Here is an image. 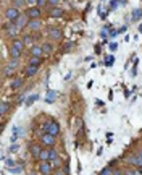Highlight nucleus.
I'll use <instances>...</instances> for the list:
<instances>
[{"instance_id":"f3484780","label":"nucleus","mask_w":142,"mask_h":175,"mask_svg":"<svg viewBox=\"0 0 142 175\" xmlns=\"http://www.w3.org/2000/svg\"><path fill=\"white\" fill-rule=\"evenodd\" d=\"M41 62H42V58H41V57H31L29 65H36V67H39V65H41Z\"/></svg>"},{"instance_id":"39448f33","label":"nucleus","mask_w":142,"mask_h":175,"mask_svg":"<svg viewBox=\"0 0 142 175\" xmlns=\"http://www.w3.org/2000/svg\"><path fill=\"white\" fill-rule=\"evenodd\" d=\"M41 141H42V144H45V146H52L55 144V136L53 135H49V133H44L42 135V138H41Z\"/></svg>"},{"instance_id":"2eb2a0df","label":"nucleus","mask_w":142,"mask_h":175,"mask_svg":"<svg viewBox=\"0 0 142 175\" xmlns=\"http://www.w3.org/2000/svg\"><path fill=\"white\" fill-rule=\"evenodd\" d=\"M41 153H42V149L41 148H39V146H31V154H33V157H36V159H37V157H41Z\"/></svg>"},{"instance_id":"6e6552de","label":"nucleus","mask_w":142,"mask_h":175,"mask_svg":"<svg viewBox=\"0 0 142 175\" xmlns=\"http://www.w3.org/2000/svg\"><path fill=\"white\" fill-rule=\"evenodd\" d=\"M49 15H50V18H61L63 16V10L58 8V7H55V8H52L49 11Z\"/></svg>"},{"instance_id":"c9c22d12","label":"nucleus","mask_w":142,"mask_h":175,"mask_svg":"<svg viewBox=\"0 0 142 175\" xmlns=\"http://www.w3.org/2000/svg\"><path fill=\"white\" fill-rule=\"evenodd\" d=\"M24 2H26V0H15V5L21 7V5H24Z\"/></svg>"},{"instance_id":"1a4fd4ad","label":"nucleus","mask_w":142,"mask_h":175,"mask_svg":"<svg viewBox=\"0 0 142 175\" xmlns=\"http://www.w3.org/2000/svg\"><path fill=\"white\" fill-rule=\"evenodd\" d=\"M49 36L52 39H60L61 37V29H58V28H52V29H49Z\"/></svg>"},{"instance_id":"9d476101","label":"nucleus","mask_w":142,"mask_h":175,"mask_svg":"<svg viewBox=\"0 0 142 175\" xmlns=\"http://www.w3.org/2000/svg\"><path fill=\"white\" fill-rule=\"evenodd\" d=\"M11 47H15L16 50L23 52V49H24V42L19 41V39H13V42H11Z\"/></svg>"},{"instance_id":"9b49d317","label":"nucleus","mask_w":142,"mask_h":175,"mask_svg":"<svg viewBox=\"0 0 142 175\" xmlns=\"http://www.w3.org/2000/svg\"><path fill=\"white\" fill-rule=\"evenodd\" d=\"M55 99H57V93H55V91H47L45 102H49V104H52V102H55Z\"/></svg>"},{"instance_id":"a19ab883","label":"nucleus","mask_w":142,"mask_h":175,"mask_svg":"<svg viewBox=\"0 0 142 175\" xmlns=\"http://www.w3.org/2000/svg\"><path fill=\"white\" fill-rule=\"evenodd\" d=\"M44 2H45V0H37V7H39V5H42Z\"/></svg>"},{"instance_id":"c756f323","label":"nucleus","mask_w":142,"mask_h":175,"mask_svg":"<svg viewBox=\"0 0 142 175\" xmlns=\"http://www.w3.org/2000/svg\"><path fill=\"white\" fill-rule=\"evenodd\" d=\"M7 167H8V169H13V167H15V161H13V159H7Z\"/></svg>"},{"instance_id":"ea45409f","label":"nucleus","mask_w":142,"mask_h":175,"mask_svg":"<svg viewBox=\"0 0 142 175\" xmlns=\"http://www.w3.org/2000/svg\"><path fill=\"white\" fill-rule=\"evenodd\" d=\"M113 175H124V174L121 172V170H115V172H113Z\"/></svg>"},{"instance_id":"393cba45","label":"nucleus","mask_w":142,"mask_h":175,"mask_svg":"<svg viewBox=\"0 0 142 175\" xmlns=\"http://www.w3.org/2000/svg\"><path fill=\"white\" fill-rule=\"evenodd\" d=\"M7 110H8V104L3 101L2 104H0V114H2V115H3V114H7Z\"/></svg>"},{"instance_id":"dca6fc26","label":"nucleus","mask_w":142,"mask_h":175,"mask_svg":"<svg viewBox=\"0 0 142 175\" xmlns=\"http://www.w3.org/2000/svg\"><path fill=\"white\" fill-rule=\"evenodd\" d=\"M41 161H50V148L49 149H42V153H41Z\"/></svg>"},{"instance_id":"f8f14e48","label":"nucleus","mask_w":142,"mask_h":175,"mask_svg":"<svg viewBox=\"0 0 142 175\" xmlns=\"http://www.w3.org/2000/svg\"><path fill=\"white\" fill-rule=\"evenodd\" d=\"M15 25H16V26L19 28V29H21V28L26 25V16H24V15H19V16H18L16 19H15Z\"/></svg>"},{"instance_id":"e433bc0d","label":"nucleus","mask_w":142,"mask_h":175,"mask_svg":"<svg viewBox=\"0 0 142 175\" xmlns=\"http://www.w3.org/2000/svg\"><path fill=\"white\" fill-rule=\"evenodd\" d=\"M10 170L13 174H19V172H21V167H13V169H10Z\"/></svg>"},{"instance_id":"aec40b11","label":"nucleus","mask_w":142,"mask_h":175,"mask_svg":"<svg viewBox=\"0 0 142 175\" xmlns=\"http://www.w3.org/2000/svg\"><path fill=\"white\" fill-rule=\"evenodd\" d=\"M13 68H10V67L8 65H5V67H3V76H11V75H13Z\"/></svg>"},{"instance_id":"58836bf2","label":"nucleus","mask_w":142,"mask_h":175,"mask_svg":"<svg viewBox=\"0 0 142 175\" xmlns=\"http://www.w3.org/2000/svg\"><path fill=\"white\" fill-rule=\"evenodd\" d=\"M27 3H29V5H34V3H37V0H26Z\"/></svg>"},{"instance_id":"f03ea898","label":"nucleus","mask_w":142,"mask_h":175,"mask_svg":"<svg viewBox=\"0 0 142 175\" xmlns=\"http://www.w3.org/2000/svg\"><path fill=\"white\" fill-rule=\"evenodd\" d=\"M53 170V165L50 161H42L41 165H39V172H41L42 175H50Z\"/></svg>"},{"instance_id":"a211bd4d","label":"nucleus","mask_w":142,"mask_h":175,"mask_svg":"<svg viewBox=\"0 0 142 175\" xmlns=\"http://www.w3.org/2000/svg\"><path fill=\"white\" fill-rule=\"evenodd\" d=\"M81 128H82V118L78 117L76 118V123H74V131H78V133H79Z\"/></svg>"},{"instance_id":"cd10ccee","label":"nucleus","mask_w":142,"mask_h":175,"mask_svg":"<svg viewBox=\"0 0 142 175\" xmlns=\"http://www.w3.org/2000/svg\"><path fill=\"white\" fill-rule=\"evenodd\" d=\"M136 159H137V167H139V165H142V149H141L139 153L136 154Z\"/></svg>"},{"instance_id":"473e14b6","label":"nucleus","mask_w":142,"mask_h":175,"mask_svg":"<svg viewBox=\"0 0 142 175\" xmlns=\"http://www.w3.org/2000/svg\"><path fill=\"white\" fill-rule=\"evenodd\" d=\"M23 42H24V46H29V44L33 42V39H31L29 36H24V39H23Z\"/></svg>"},{"instance_id":"6ab92c4d","label":"nucleus","mask_w":142,"mask_h":175,"mask_svg":"<svg viewBox=\"0 0 142 175\" xmlns=\"http://www.w3.org/2000/svg\"><path fill=\"white\" fill-rule=\"evenodd\" d=\"M10 55H11V58H19L21 52H19V50H16L15 47H10Z\"/></svg>"},{"instance_id":"7ed1b4c3","label":"nucleus","mask_w":142,"mask_h":175,"mask_svg":"<svg viewBox=\"0 0 142 175\" xmlns=\"http://www.w3.org/2000/svg\"><path fill=\"white\" fill-rule=\"evenodd\" d=\"M5 16H7V19H8V21H15V19L19 16L18 7H10V8L5 11Z\"/></svg>"},{"instance_id":"412c9836","label":"nucleus","mask_w":142,"mask_h":175,"mask_svg":"<svg viewBox=\"0 0 142 175\" xmlns=\"http://www.w3.org/2000/svg\"><path fill=\"white\" fill-rule=\"evenodd\" d=\"M19 86H21V79H19V78L13 79V81H11V85H10V88H11V89H18Z\"/></svg>"},{"instance_id":"7c9ffc66","label":"nucleus","mask_w":142,"mask_h":175,"mask_svg":"<svg viewBox=\"0 0 142 175\" xmlns=\"http://www.w3.org/2000/svg\"><path fill=\"white\" fill-rule=\"evenodd\" d=\"M139 16H141V10L136 8L134 10V13H132V19H139Z\"/></svg>"},{"instance_id":"5701e85b","label":"nucleus","mask_w":142,"mask_h":175,"mask_svg":"<svg viewBox=\"0 0 142 175\" xmlns=\"http://www.w3.org/2000/svg\"><path fill=\"white\" fill-rule=\"evenodd\" d=\"M52 49H53V47H52V44H49V42L42 46V50H44V54H50V52H52Z\"/></svg>"},{"instance_id":"0eeeda50","label":"nucleus","mask_w":142,"mask_h":175,"mask_svg":"<svg viewBox=\"0 0 142 175\" xmlns=\"http://www.w3.org/2000/svg\"><path fill=\"white\" fill-rule=\"evenodd\" d=\"M42 54H44L42 46H33L31 47V57H41Z\"/></svg>"},{"instance_id":"4be33fe9","label":"nucleus","mask_w":142,"mask_h":175,"mask_svg":"<svg viewBox=\"0 0 142 175\" xmlns=\"http://www.w3.org/2000/svg\"><path fill=\"white\" fill-rule=\"evenodd\" d=\"M18 133H19L18 126H15V128H13V135H11V138H10V141H11V143H16V140H18Z\"/></svg>"},{"instance_id":"20e7f679","label":"nucleus","mask_w":142,"mask_h":175,"mask_svg":"<svg viewBox=\"0 0 142 175\" xmlns=\"http://www.w3.org/2000/svg\"><path fill=\"white\" fill-rule=\"evenodd\" d=\"M5 29H7V33H8L11 37H16L18 33H19V28L15 25V21H10V23H7L5 25Z\"/></svg>"},{"instance_id":"ddd939ff","label":"nucleus","mask_w":142,"mask_h":175,"mask_svg":"<svg viewBox=\"0 0 142 175\" xmlns=\"http://www.w3.org/2000/svg\"><path fill=\"white\" fill-rule=\"evenodd\" d=\"M27 26H29V29L36 31V29H39V28H41V21H39V18L37 19H31V21L27 23Z\"/></svg>"},{"instance_id":"f257e3e1","label":"nucleus","mask_w":142,"mask_h":175,"mask_svg":"<svg viewBox=\"0 0 142 175\" xmlns=\"http://www.w3.org/2000/svg\"><path fill=\"white\" fill-rule=\"evenodd\" d=\"M44 131L45 133H49V135H53V136H57L58 133H60V126H58V123L57 122H47L44 123Z\"/></svg>"},{"instance_id":"72a5a7b5","label":"nucleus","mask_w":142,"mask_h":175,"mask_svg":"<svg viewBox=\"0 0 142 175\" xmlns=\"http://www.w3.org/2000/svg\"><path fill=\"white\" fill-rule=\"evenodd\" d=\"M18 149H19V146H18V144H15V143L10 146V153H16Z\"/></svg>"},{"instance_id":"bb28decb","label":"nucleus","mask_w":142,"mask_h":175,"mask_svg":"<svg viewBox=\"0 0 142 175\" xmlns=\"http://www.w3.org/2000/svg\"><path fill=\"white\" fill-rule=\"evenodd\" d=\"M100 175H113V170L110 169V167H105V169L100 172Z\"/></svg>"},{"instance_id":"b1692460","label":"nucleus","mask_w":142,"mask_h":175,"mask_svg":"<svg viewBox=\"0 0 142 175\" xmlns=\"http://www.w3.org/2000/svg\"><path fill=\"white\" fill-rule=\"evenodd\" d=\"M37 99H39L37 94H33V96H29V97H27V101H26V105H31L34 101H37Z\"/></svg>"},{"instance_id":"4468645a","label":"nucleus","mask_w":142,"mask_h":175,"mask_svg":"<svg viewBox=\"0 0 142 175\" xmlns=\"http://www.w3.org/2000/svg\"><path fill=\"white\" fill-rule=\"evenodd\" d=\"M37 70H39V67H36V65H27V68H26V76H33V75L37 73Z\"/></svg>"},{"instance_id":"4c0bfd02","label":"nucleus","mask_w":142,"mask_h":175,"mask_svg":"<svg viewBox=\"0 0 142 175\" xmlns=\"http://www.w3.org/2000/svg\"><path fill=\"white\" fill-rule=\"evenodd\" d=\"M58 2H60V0H47V3H49V5H57Z\"/></svg>"},{"instance_id":"a878e982","label":"nucleus","mask_w":142,"mask_h":175,"mask_svg":"<svg viewBox=\"0 0 142 175\" xmlns=\"http://www.w3.org/2000/svg\"><path fill=\"white\" fill-rule=\"evenodd\" d=\"M7 65H8L10 67V68H16V67H18V58H11V60L8 62V63H7Z\"/></svg>"},{"instance_id":"f704fd0d","label":"nucleus","mask_w":142,"mask_h":175,"mask_svg":"<svg viewBox=\"0 0 142 175\" xmlns=\"http://www.w3.org/2000/svg\"><path fill=\"white\" fill-rule=\"evenodd\" d=\"M66 174H68V170H66V169H65V172H63V170L60 169V170H57V172H55L53 175H66Z\"/></svg>"},{"instance_id":"79ce46f5","label":"nucleus","mask_w":142,"mask_h":175,"mask_svg":"<svg viewBox=\"0 0 142 175\" xmlns=\"http://www.w3.org/2000/svg\"><path fill=\"white\" fill-rule=\"evenodd\" d=\"M139 172L142 174V165H139Z\"/></svg>"},{"instance_id":"c85d7f7f","label":"nucleus","mask_w":142,"mask_h":175,"mask_svg":"<svg viewBox=\"0 0 142 175\" xmlns=\"http://www.w3.org/2000/svg\"><path fill=\"white\" fill-rule=\"evenodd\" d=\"M124 175H142V174L139 172V170H132V169H129V170H128V172H126Z\"/></svg>"},{"instance_id":"423d86ee","label":"nucleus","mask_w":142,"mask_h":175,"mask_svg":"<svg viewBox=\"0 0 142 175\" xmlns=\"http://www.w3.org/2000/svg\"><path fill=\"white\" fill-rule=\"evenodd\" d=\"M27 16L31 19H37L41 16V8H39V7H31V8L27 10Z\"/></svg>"},{"instance_id":"2f4dec72","label":"nucleus","mask_w":142,"mask_h":175,"mask_svg":"<svg viewBox=\"0 0 142 175\" xmlns=\"http://www.w3.org/2000/svg\"><path fill=\"white\" fill-rule=\"evenodd\" d=\"M57 157H58L57 151H55V149H50V161H53V159H57Z\"/></svg>"}]
</instances>
